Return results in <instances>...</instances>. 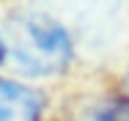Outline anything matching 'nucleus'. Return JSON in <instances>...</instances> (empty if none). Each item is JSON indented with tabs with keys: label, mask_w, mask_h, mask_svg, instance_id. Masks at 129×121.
I'll list each match as a JSON object with an SVG mask.
<instances>
[{
	"label": "nucleus",
	"mask_w": 129,
	"mask_h": 121,
	"mask_svg": "<svg viewBox=\"0 0 129 121\" xmlns=\"http://www.w3.org/2000/svg\"><path fill=\"white\" fill-rule=\"evenodd\" d=\"M44 99L22 83L0 77V121H39Z\"/></svg>",
	"instance_id": "f03ea898"
},
{
	"label": "nucleus",
	"mask_w": 129,
	"mask_h": 121,
	"mask_svg": "<svg viewBox=\"0 0 129 121\" xmlns=\"http://www.w3.org/2000/svg\"><path fill=\"white\" fill-rule=\"evenodd\" d=\"M0 58H3V52H0Z\"/></svg>",
	"instance_id": "20e7f679"
},
{
	"label": "nucleus",
	"mask_w": 129,
	"mask_h": 121,
	"mask_svg": "<svg viewBox=\"0 0 129 121\" xmlns=\"http://www.w3.org/2000/svg\"><path fill=\"white\" fill-rule=\"evenodd\" d=\"M0 52L22 74L55 77L72 63V39L50 14L14 11L0 28Z\"/></svg>",
	"instance_id": "f257e3e1"
},
{
	"label": "nucleus",
	"mask_w": 129,
	"mask_h": 121,
	"mask_svg": "<svg viewBox=\"0 0 129 121\" xmlns=\"http://www.w3.org/2000/svg\"><path fill=\"white\" fill-rule=\"evenodd\" d=\"M82 121H129V96L126 99H110L99 107H93Z\"/></svg>",
	"instance_id": "7ed1b4c3"
}]
</instances>
